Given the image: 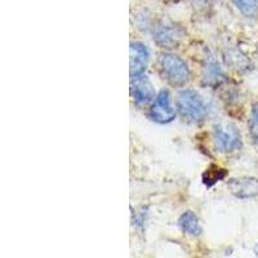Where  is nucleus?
Segmentation results:
<instances>
[{
	"label": "nucleus",
	"mask_w": 258,
	"mask_h": 258,
	"mask_svg": "<svg viewBox=\"0 0 258 258\" xmlns=\"http://www.w3.org/2000/svg\"><path fill=\"white\" fill-rule=\"evenodd\" d=\"M158 66L161 77L174 87H182L190 80L191 73L188 64L177 54L163 53L159 57Z\"/></svg>",
	"instance_id": "nucleus-1"
},
{
	"label": "nucleus",
	"mask_w": 258,
	"mask_h": 258,
	"mask_svg": "<svg viewBox=\"0 0 258 258\" xmlns=\"http://www.w3.org/2000/svg\"><path fill=\"white\" fill-rule=\"evenodd\" d=\"M177 109L183 119L192 123H199L206 119L207 105L198 92L192 89H183L177 96Z\"/></svg>",
	"instance_id": "nucleus-2"
},
{
	"label": "nucleus",
	"mask_w": 258,
	"mask_h": 258,
	"mask_svg": "<svg viewBox=\"0 0 258 258\" xmlns=\"http://www.w3.org/2000/svg\"><path fill=\"white\" fill-rule=\"evenodd\" d=\"M185 35V29L174 24L173 21L161 20L160 22L156 24V26H154V41L160 48H167V49L174 48L181 43Z\"/></svg>",
	"instance_id": "nucleus-3"
},
{
	"label": "nucleus",
	"mask_w": 258,
	"mask_h": 258,
	"mask_svg": "<svg viewBox=\"0 0 258 258\" xmlns=\"http://www.w3.org/2000/svg\"><path fill=\"white\" fill-rule=\"evenodd\" d=\"M213 141L221 153H234L241 147L240 132L231 123H220L214 125Z\"/></svg>",
	"instance_id": "nucleus-4"
},
{
	"label": "nucleus",
	"mask_w": 258,
	"mask_h": 258,
	"mask_svg": "<svg viewBox=\"0 0 258 258\" xmlns=\"http://www.w3.org/2000/svg\"><path fill=\"white\" fill-rule=\"evenodd\" d=\"M150 117L159 124H168L176 119V109L170 102V94L167 89L159 92L150 106Z\"/></svg>",
	"instance_id": "nucleus-5"
},
{
	"label": "nucleus",
	"mask_w": 258,
	"mask_h": 258,
	"mask_svg": "<svg viewBox=\"0 0 258 258\" xmlns=\"http://www.w3.org/2000/svg\"><path fill=\"white\" fill-rule=\"evenodd\" d=\"M226 80V75L221 68L218 59L212 53H207L202 64V82L203 84L216 88L220 87Z\"/></svg>",
	"instance_id": "nucleus-6"
},
{
	"label": "nucleus",
	"mask_w": 258,
	"mask_h": 258,
	"mask_svg": "<svg viewBox=\"0 0 258 258\" xmlns=\"http://www.w3.org/2000/svg\"><path fill=\"white\" fill-rule=\"evenodd\" d=\"M150 52L146 45L140 41H133L129 48V73L131 78L144 75L149 63Z\"/></svg>",
	"instance_id": "nucleus-7"
},
{
	"label": "nucleus",
	"mask_w": 258,
	"mask_h": 258,
	"mask_svg": "<svg viewBox=\"0 0 258 258\" xmlns=\"http://www.w3.org/2000/svg\"><path fill=\"white\" fill-rule=\"evenodd\" d=\"M131 96L133 101L137 105H147L155 98V92L147 77L140 75L132 79V85H131Z\"/></svg>",
	"instance_id": "nucleus-8"
},
{
	"label": "nucleus",
	"mask_w": 258,
	"mask_h": 258,
	"mask_svg": "<svg viewBox=\"0 0 258 258\" xmlns=\"http://www.w3.org/2000/svg\"><path fill=\"white\" fill-rule=\"evenodd\" d=\"M229 190L239 199H249L258 195V179L253 177L234 178L227 183Z\"/></svg>",
	"instance_id": "nucleus-9"
},
{
	"label": "nucleus",
	"mask_w": 258,
	"mask_h": 258,
	"mask_svg": "<svg viewBox=\"0 0 258 258\" xmlns=\"http://www.w3.org/2000/svg\"><path fill=\"white\" fill-rule=\"evenodd\" d=\"M178 227L181 229L182 232L191 235V236H199L203 232V227L199 218H198L197 214L191 211L183 212V213L179 216Z\"/></svg>",
	"instance_id": "nucleus-10"
},
{
	"label": "nucleus",
	"mask_w": 258,
	"mask_h": 258,
	"mask_svg": "<svg viewBox=\"0 0 258 258\" xmlns=\"http://www.w3.org/2000/svg\"><path fill=\"white\" fill-rule=\"evenodd\" d=\"M235 8L245 17H255L258 15V0H231Z\"/></svg>",
	"instance_id": "nucleus-11"
},
{
	"label": "nucleus",
	"mask_w": 258,
	"mask_h": 258,
	"mask_svg": "<svg viewBox=\"0 0 258 258\" xmlns=\"http://www.w3.org/2000/svg\"><path fill=\"white\" fill-rule=\"evenodd\" d=\"M249 132L254 142L258 144V103L254 105L249 119Z\"/></svg>",
	"instance_id": "nucleus-12"
},
{
	"label": "nucleus",
	"mask_w": 258,
	"mask_h": 258,
	"mask_svg": "<svg viewBox=\"0 0 258 258\" xmlns=\"http://www.w3.org/2000/svg\"><path fill=\"white\" fill-rule=\"evenodd\" d=\"M225 172L223 169H216V170H207L206 174H204V183L207 186H212L213 183H216L217 181L222 179L225 177Z\"/></svg>",
	"instance_id": "nucleus-13"
},
{
	"label": "nucleus",
	"mask_w": 258,
	"mask_h": 258,
	"mask_svg": "<svg viewBox=\"0 0 258 258\" xmlns=\"http://www.w3.org/2000/svg\"><path fill=\"white\" fill-rule=\"evenodd\" d=\"M216 0H194V4L195 7H199V8H207V7L212 6Z\"/></svg>",
	"instance_id": "nucleus-14"
},
{
	"label": "nucleus",
	"mask_w": 258,
	"mask_h": 258,
	"mask_svg": "<svg viewBox=\"0 0 258 258\" xmlns=\"http://www.w3.org/2000/svg\"><path fill=\"white\" fill-rule=\"evenodd\" d=\"M254 253H255V255H257V257H258V244H257V245H255V248H254Z\"/></svg>",
	"instance_id": "nucleus-15"
}]
</instances>
